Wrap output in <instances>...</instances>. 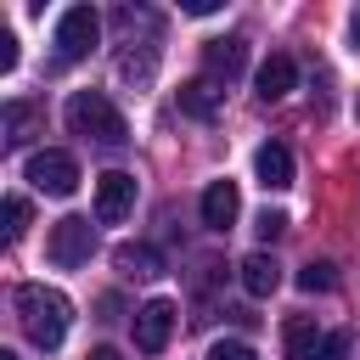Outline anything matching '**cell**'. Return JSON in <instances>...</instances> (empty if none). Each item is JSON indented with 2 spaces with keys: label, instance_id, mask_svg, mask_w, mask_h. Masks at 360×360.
<instances>
[{
  "label": "cell",
  "instance_id": "15",
  "mask_svg": "<svg viewBox=\"0 0 360 360\" xmlns=\"http://www.w3.org/2000/svg\"><path fill=\"white\" fill-rule=\"evenodd\" d=\"M39 124H45V112L34 101H6V146H28L39 135Z\"/></svg>",
  "mask_w": 360,
  "mask_h": 360
},
{
  "label": "cell",
  "instance_id": "16",
  "mask_svg": "<svg viewBox=\"0 0 360 360\" xmlns=\"http://www.w3.org/2000/svg\"><path fill=\"white\" fill-rule=\"evenodd\" d=\"M321 343H326V332L315 326V321H287V360H315L321 354Z\"/></svg>",
  "mask_w": 360,
  "mask_h": 360
},
{
  "label": "cell",
  "instance_id": "9",
  "mask_svg": "<svg viewBox=\"0 0 360 360\" xmlns=\"http://www.w3.org/2000/svg\"><path fill=\"white\" fill-rule=\"evenodd\" d=\"M253 174H259L264 191H287V186H292V152H287L281 141H264V146L253 152Z\"/></svg>",
  "mask_w": 360,
  "mask_h": 360
},
{
  "label": "cell",
  "instance_id": "18",
  "mask_svg": "<svg viewBox=\"0 0 360 360\" xmlns=\"http://www.w3.org/2000/svg\"><path fill=\"white\" fill-rule=\"evenodd\" d=\"M298 287H304V292H326V287H338V276H332L326 259H309V264L298 270Z\"/></svg>",
  "mask_w": 360,
  "mask_h": 360
},
{
  "label": "cell",
  "instance_id": "7",
  "mask_svg": "<svg viewBox=\"0 0 360 360\" xmlns=\"http://www.w3.org/2000/svg\"><path fill=\"white\" fill-rule=\"evenodd\" d=\"M174 304L169 298H146L141 309H135V349L141 354H158L163 343H169V332H174Z\"/></svg>",
  "mask_w": 360,
  "mask_h": 360
},
{
  "label": "cell",
  "instance_id": "12",
  "mask_svg": "<svg viewBox=\"0 0 360 360\" xmlns=\"http://www.w3.org/2000/svg\"><path fill=\"white\" fill-rule=\"evenodd\" d=\"M253 84H259V101H281V96L298 84V68H292V56H281V51H276V56H264Z\"/></svg>",
  "mask_w": 360,
  "mask_h": 360
},
{
  "label": "cell",
  "instance_id": "17",
  "mask_svg": "<svg viewBox=\"0 0 360 360\" xmlns=\"http://www.w3.org/2000/svg\"><path fill=\"white\" fill-rule=\"evenodd\" d=\"M152 68H158V51H141V56H135V51H124V56H118V73H124L129 84H146V79H152Z\"/></svg>",
  "mask_w": 360,
  "mask_h": 360
},
{
  "label": "cell",
  "instance_id": "22",
  "mask_svg": "<svg viewBox=\"0 0 360 360\" xmlns=\"http://www.w3.org/2000/svg\"><path fill=\"white\" fill-rule=\"evenodd\" d=\"M11 68H17V34L0 22V73H11Z\"/></svg>",
  "mask_w": 360,
  "mask_h": 360
},
{
  "label": "cell",
  "instance_id": "27",
  "mask_svg": "<svg viewBox=\"0 0 360 360\" xmlns=\"http://www.w3.org/2000/svg\"><path fill=\"white\" fill-rule=\"evenodd\" d=\"M0 360H17V354H11V349H0Z\"/></svg>",
  "mask_w": 360,
  "mask_h": 360
},
{
  "label": "cell",
  "instance_id": "19",
  "mask_svg": "<svg viewBox=\"0 0 360 360\" xmlns=\"http://www.w3.org/2000/svg\"><path fill=\"white\" fill-rule=\"evenodd\" d=\"M28 231V197H6V242H22Z\"/></svg>",
  "mask_w": 360,
  "mask_h": 360
},
{
  "label": "cell",
  "instance_id": "2",
  "mask_svg": "<svg viewBox=\"0 0 360 360\" xmlns=\"http://www.w3.org/2000/svg\"><path fill=\"white\" fill-rule=\"evenodd\" d=\"M62 118H68L73 135H84V141H96V146H124V141H129L124 112H118L101 90H73L68 107H62Z\"/></svg>",
  "mask_w": 360,
  "mask_h": 360
},
{
  "label": "cell",
  "instance_id": "3",
  "mask_svg": "<svg viewBox=\"0 0 360 360\" xmlns=\"http://www.w3.org/2000/svg\"><path fill=\"white\" fill-rule=\"evenodd\" d=\"M45 253H51V264H56V270H79V264H90V253H96V225H90L84 214L56 219V225H51Z\"/></svg>",
  "mask_w": 360,
  "mask_h": 360
},
{
  "label": "cell",
  "instance_id": "23",
  "mask_svg": "<svg viewBox=\"0 0 360 360\" xmlns=\"http://www.w3.org/2000/svg\"><path fill=\"white\" fill-rule=\"evenodd\" d=\"M343 354H349V332H326V343H321L315 360H343Z\"/></svg>",
  "mask_w": 360,
  "mask_h": 360
},
{
  "label": "cell",
  "instance_id": "14",
  "mask_svg": "<svg viewBox=\"0 0 360 360\" xmlns=\"http://www.w3.org/2000/svg\"><path fill=\"white\" fill-rule=\"evenodd\" d=\"M112 264H118L124 276H141V281H146V276L163 270V253H158L152 242H118V248H112Z\"/></svg>",
  "mask_w": 360,
  "mask_h": 360
},
{
  "label": "cell",
  "instance_id": "4",
  "mask_svg": "<svg viewBox=\"0 0 360 360\" xmlns=\"http://www.w3.org/2000/svg\"><path fill=\"white\" fill-rule=\"evenodd\" d=\"M22 174H28V186L45 191V197H73V191H79V163H73L68 152H56V146L34 152V158L22 163Z\"/></svg>",
  "mask_w": 360,
  "mask_h": 360
},
{
  "label": "cell",
  "instance_id": "21",
  "mask_svg": "<svg viewBox=\"0 0 360 360\" xmlns=\"http://www.w3.org/2000/svg\"><path fill=\"white\" fill-rule=\"evenodd\" d=\"M253 231H259V236L270 242V236H281V231H287V214H276V208H264V214L253 219Z\"/></svg>",
  "mask_w": 360,
  "mask_h": 360
},
{
  "label": "cell",
  "instance_id": "24",
  "mask_svg": "<svg viewBox=\"0 0 360 360\" xmlns=\"http://www.w3.org/2000/svg\"><path fill=\"white\" fill-rule=\"evenodd\" d=\"M180 11H191V17H208V11H219V0H186Z\"/></svg>",
  "mask_w": 360,
  "mask_h": 360
},
{
  "label": "cell",
  "instance_id": "13",
  "mask_svg": "<svg viewBox=\"0 0 360 360\" xmlns=\"http://www.w3.org/2000/svg\"><path fill=\"white\" fill-rule=\"evenodd\" d=\"M236 276H242L248 298H270V292L281 287V264H276L270 253H248V259L236 264Z\"/></svg>",
  "mask_w": 360,
  "mask_h": 360
},
{
  "label": "cell",
  "instance_id": "10",
  "mask_svg": "<svg viewBox=\"0 0 360 360\" xmlns=\"http://www.w3.org/2000/svg\"><path fill=\"white\" fill-rule=\"evenodd\" d=\"M236 208H242L236 180H208V191H202V225L208 231H231L236 225Z\"/></svg>",
  "mask_w": 360,
  "mask_h": 360
},
{
  "label": "cell",
  "instance_id": "1",
  "mask_svg": "<svg viewBox=\"0 0 360 360\" xmlns=\"http://www.w3.org/2000/svg\"><path fill=\"white\" fill-rule=\"evenodd\" d=\"M11 304H17V321H22V332H28V343H34V349H56V343L68 338L73 304H68V298H62L56 287L22 281V287L11 292Z\"/></svg>",
  "mask_w": 360,
  "mask_h": 360
},
{
  "label": "cell",
  "instance_id": "26",
  "mask_svg": "<svg viewBox=\"0 0 360 360\" xmlns=\"http://www.w3.org/2000/svg\"><path fill=\"white\" fill-rule=\"evenodd\" d=\"M349 34H354V45H360V11H354V17H349Z\"/></svg>",
  "mask_w": 360,
  "mask_h": 360
},
{
  "label": "cell",
  "instance_id": "6",
  "mask_svg": "<svg viewBox=\"0 0 360 360\" xmlns=\"http://www.w3.org/2000/svg\"><path fill=\"white\" fill-rule=\"evenodd\" d=\"M129 208H135V174L107 169L96 180V219L101 225H118V219H129Z\"/></svg>",
  "mask_w": 360,
  "mask_h": 360
},
{
  "label": "cell",
  "instance_id": "8",
  "mask_svg": "<svg viewBox=\"0 0 360 360\" xmlns=\"http://www.w3.org/2000/svg\"><path fill=\"white\" fill-rule=\"evenodd\" d=\"M242 62H248V39H236V34H231V39H208V45H202V68H208V79H214V84H219V79L231 84V79L242 73Z\"/></svg>",
  "mask_w": 360,
  "mask_h": 360
},
{
  "label": "cell",
  "instance_id": "25",
  "mask_svg": "<svg viewBox=\"0 0 360 360\" xmlns=\"http://www.w3.org/2000/svg\"><path fill=\"white\" fill-rule=\"evenodd\" d=\"M90 360H124L118 349H90Z\"/></svg>",
  "mask_w": 360,
  "mask_h": 360
},
{
  "label": "cell",
  "instance_id": "20",
  "mask_svg": "<svg viewBox=\"0 0 360 360\" xmlns=\"http://www.w3.org/2000/svg\"><path fill=\"white\" fill-rule=\"evenodd\" d=\"M208 360H259V354H253V343H242V338H219V343L208 349Z\"/></svg>",
  "mask_w": 360,
  "mask_h": 360
},
{
  "label": "cell",
  "instance_id": "5",
  "mask_svg": "<svg viewBox=\"0 0 360 360\" xmlns=\"http://www.w3.org/2000/svg\"><path fill=\"white\" fill-rule=\"evenodd\" d=\"M96 39H101V17L90 6H68L56 17V62H84Z\"/></svg>",
  "mask_w": 360,
  "mask_h": 360
},
{
  "label": "cell",
  "instance_id": "11",
  "mask_svg": "<svg viewBox=\"0 0 360 360\" xmlns=\"http://www.w3.org/2000/svg\"><path fill=\"white\" fill-rule=\"evenodd\" d=\"M219 107H225V90H219V84H214L208 73H202V79H186V84H180V112H186V118H202V124H208V118H214Z\"/></svg>",
  "mask_w": 360,
  "mask_h": 360
}]
</instances>
